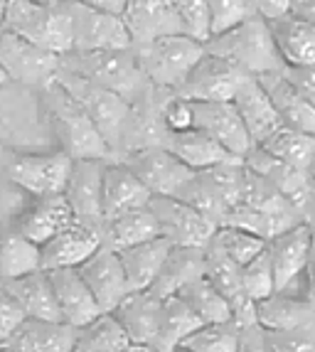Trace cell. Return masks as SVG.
<instances>
[{
    "label": "cell",
    "instance_id": "obj_1",
    "mask_svg": "<svg viewBox=\"0 0 315 352\" xmlns=\"http://www.w3.org/2000/svg\"><path fill=\"white\" fill-rule=\"evenodd\" d=\"M40 106L45 121L57 135L59 148L74 160L84 158H113L111 146L91 121L84 106L54 79L40 89Z\"/></svg>",
    "mask_w": 315,
    "mask_h": 352
},
{
    "label": "cell",
    "instance_id": "obj_2",
    "mask_svg": "<svg viewBox=\"0 0 315 352\" xmlns=\"http://www.w3.org/2000/svg\"><path fill=\"white\" fill-rule=\"evenodd\" d=\"M207 52L219 54L249 74L259 76L286 67L271 35L269 20L261 15H246L232 28L222 30L204 42Z\"/></svg>",
    "mask_w": 315,
    "mask_h": 352
},
{
    "label": "cell",
    "instance_id": "obj_3",
    "mask_svg": "<svg viewBox=\"0 0 315 352\" xmlns=\"http://www.w3.org/2000/svg\"><path fill=\"white\" fill-rule=\"evenodd\" d=\"M62 67L87 76L101 87L111 89L123 99L135 104L148 94L153 84L143 74L133 47L126 50H91V52L62 54Z\"/></svg>",
    "mask_w": 315,
    "mask_h": 352
},
{
    "label": "cell",
    "instance_id": "obj_4",
    "mask_svg": "<svg viewBox=\"0 0 315 352\" xmlns=\"http://www.w3.org/2000/svg\"><path fill=\"white\" fill-rule=\"evenodd\" d=\"M138 65L148 82L165 91H177L207 47L204 42L185 32H168L148 42L133 45Z\"/></svg>",
    "mask_w": 315,
    "mask_h": 352
},
{
    "label": "cell",
    "instance_id": "obj_5",
    "mask_svg": "<svg viewBox=\"0 0 315 352\" xmlns=\"http://www.w3.org/2000/svg\"><path fill=\"white\" fill-rule=\"evenodd\" d=\"M3 28L18 32L50 52H72V20L65 0L35 3V0H8Z\"/></svg>",
    "mask_w": 315,
    "mask_h": 352
},
{
    "label": "cell",
    "instance_id": "obj_6",
    "mask_svg": "<svg viewBox=\"0 0 315 352\" xmlns=\"http://www.w3.org/2000/svg\"><path fill=\"white\" fill-rule=\"evenodd\" d=\"M57 82L84 106V111L91 116L96 129L104 133V138L111 146L113 158H116V151L121 148L123 133H126L131 111H133V104L116 91H111V89L101 87V84L91 82V79L76 74L72 69H65V67H59Z\"/></svg>",
    "mask_w": 315,
    "mask_h": 352
},
{
    "label": "cell",
    "instance_id": "obj_7",
    "mask_svg": "<svg viewBox=\"0 0 315 352\" xmlns=\"http://www.w3.org/2000/svg\"><path fill=\"white\" fill-rule=\"evenodd\" d=\"M74 158L62 148L52 153H8L0 168L6 177L32 197L62 195L69 182Z\"/></svg>",
    "mask_w": 315,
    "mask_h": 352
},
{
    "label": "cell",
    "instance_id": "obj_8",
    "mask_svg": "<svg viewBox=\"0 0 315 352\" xmlns=\"http://www.w3.org/2000/svg\"><path fill=\"white\" fill-rule=\"evenodd\" d=\"M72 20V52L133 47V37L121 12L104 10L82 0H65Z\"/></svg>",
    "mask_w": 315,
    "mask_h": 352
},
{
    "label": "cell",
    "instance_id": "obj_9",
    "mask_svg": "<svg viewBox=\"0 0 315 352\" xmlns=\"http://www.w3.org/2000/svg\"><path fill=\"white\" fill-rule=\"evenodd\" d=\"M0 67L6 69L10 82L42 89L57 79L62 54L50 52L0 25Z\"/></svg>",
    "mask_w": 315,
    "mask_h": 352
},
{
    "label": "cell",
    "instance_id": "obj_10",
    "mask_svg": "<svg viewBox=\"0 0 315 352\" xmlns=\"http://www.w3.org/2000/svg\"><path fill=\"white\" fill-rule=\"evenodd\" d=\"M151 210L155 212L158 222H160L163 236H168L175 247L204 249L219 227L215 219H210L197 207L180 200V197H173V195H153Z\"/></svg>",
    "mask_w": 315,
    "mask_h": 352
},
{
    "label": "cell",
    "instance_id": "obj_11",
    "mask_svg": "<svg viewBox=\"0 0 315 352\" xmlns=\"http://www.w3.org/2000/svg\"><path fill=\"white\" fill-rule=\"evenodd\" d=\"M116 160L129 165L153 195H173L175 197L177 190L195 175L193 168H187L163 143L135 148V151L123 153Z\"/></svg>",
    "mask_w": 315,
    "mask_h": 352
},
{
    "label": "cell",
    "instance_id": "obj_12",
    "mask_svg": "<svg viewBox=\"0 0 315 352\" xmlns=\"http://www.w3.org/2000/svg\"><path fill=\"white\" fill-rule=\"evenodd\" d=\"M246 76L251 74L234 62L219 57V54L204 52L185 82L180 84L177 94L190 101H232V96L237 94V89L241 87Z\"/></svg>",
    "mask_w": 315,
    "mask_h": 352
},
{
    "label": "cell",
    "instance_id": "obj_13",
    "mask_svg": "<svg viewBox=\"0 0 315 352\" xmlns=\"http://www.w3.org/2000/svg\"><path fill=\"white\" fill-rule=\"evenodd\" d=\"M111 158H84L74 160L65 197L69 200L74 217L89 227L99 229L104 236V168Z\"/></svg>",
    "mask_w": 315,
    "mask_h": 352
},
{
    "label": "cell",
    "instance_id": "obj_14",
    "mask_svg": "<svg viewBox=\"0 0 315 352\" xmlns=\"http://www.w3.org/2000/svg\"><path fill=\"white\" fill-rule=\"evenodd\" d=\"M310 244H313V227L308 222L293 224V227L283 229L269 239L266 252H269L271 264H274L276 291L301 294L296 286L305 281Z\"/></svg>",
    "mask_w": 315,
    "mask_h": 352
},
{
    "label": "cell",
    "instance_id": "obj_15",
    "mask_svg": "<svg viewBox=\"0 0 315 352\" xmlns=\"http://www.w3.org/2000/svg\"><path fill=\"white\" fill-rule=\"evenodd\" d=\"M87 286L91 288L94 298L99 300L101 311H113L126 296L131 294V283L126 269L121 264L116 249L101 244L91 256L79 266Z\"/></svg>",
    "mask_w": 315,
    "mask_h": 352
},
{
    "label": "cell",
    "instance_id": "obj_16",
    "mask_svg": "<svg viewBox=\"0 0 315 352\" xmlns=\"http://www.w3.org/2000/svg\"><path fill=\"white\" fill-rule=\"evenodd\" d=\"M257 318L269 333H315V300L308 294L274 291L257 300Z\"/></svg>",
    "mask_w": 315,
    "mask_h": 352
},
{
    "label": "cell",
    "instance_id": "obj_17",
    "mask_svg": "<svg viewBox=\"0 0 315 352\" xmlns=\"http://www.w3.org/2000/svg\"><path fill=\"white\" fill-rule=\"evenodd\" d=\"M195 106V129L210 133L222 143L232 155L244 158L254 146L244 121L232 101H193Z\"/></svg>",
    "mask_w": 315,
    "mask_h": 352
},
{
    "label": "cell",
    "instance_id": "obj_18",
    "mask_svg": "<svg viewBox=\"0 0 315 352\" xmlns=\"http://www.w3.org/2000/svg\"><path fill=\"white\" fill-rule=\"evenodd\" d=\"M101 244L104 236L99 229L74 219L69 227L42 244V269H79Z\"/></svg>",
    "mask_w": 315,
    "mask_h": 352
},
{
    "label": "cell",
    "instance_id": "obj_19",
    "mask_svg": "<svg viewBox=\"0 0 315 352\" xmlns=\"http://www.w3.org/2000/svg\"><path fill=\"white\" fill-rule=\"evenodd\" d=\"M160 311H163V298L146 288V291H131L111 313L121 320L138 350H155Z\"/></svg>",
    "mask_w": 315,
    "mask_h": 352
},
{
    "label": "cell",
    "instance_id": "obj_20",
    "mask_svg": "<svg viewBox=\"0 0 315 352\" xmlns=\"http://www.w3.org/2000/svg\"><path fill=\"white\" fill-rule=\"evenodd\" d=\"M232 104L237 106V111H239L241 121H244L254 143H263L281 126H286L281 121L271 96L266 94V89L261 87V82L254 74L246 76L244 82H241V87L237 89V94L232 96Z\"/></svg>",
    "mask_w": 315,
    "mask_h": 352
},
{
    "label": "cell",
    "instance_id": "obj_21",
    "mask_svg": "<svg viewBox=\"0 0 315 352\" xmlns=\"http://www.w3.org/2000/svg\"><path fill=\"white\" fill-rule=\"evenodd\" d=\"M76 328L65 320L25 318L10 338L6 350L10 352H74Z\"/></svg>",
    "mask_w": 315,
    "mask_h": 352
},
{
    "label": "cell",
    "instance_id": "obj_22",
    "mask_svg": "<svg viewBox=\"0 0 315 352\" xmlns=\"http://www.w3.org/2000/svg\"><path fill=\"white\" fill-rule=\"evenodd\" d=\"M241 160H244V165L249 168V170L259 173V175H263L266 180L274 182L276 188L286 195L293 205H298V210L303 212V202L310 192V185H313L310 170H303V168L283 163V160L271 155V153L263 146H259V143H254Z\"/></svg>",
    "mask_w": 315,
    "mask_h": 352
},
{
    "label": "cell",
    "instance_id": "obj_23",
    "mask_svg": "<svg viewBox=\"0 0 315 352\" xmlns=\"http://www.w3.org/2000/svg\"><path fill=\"white\" fill-rule=\"evenodd\" d=\"M50 278H52L54 296L65 323L82 328L101 313L99 300L94 298L91 288L87 286L79 269H52Z\"/></svg>",
    "mask_w": 315,
    "mask_h": 352
},
{
    "label": "cell",
    "instance_id": "obj_24",
    "mask_svg": "<svg viewBox=\"0 0 315 352\" xmlns=\"http://www.w3.org/2000/svg\"><path fill=\"white\" fill-rule=\"evenodd\" d=\"M153 192L140 182L129 165L111 158L104 168V214L106 219L121 212L151 205Z\"/></svg>",
    "mask_w": 315,
    "mask_h": 352
},
{
    "label": "cell",
    "instance_id": "obj_25",
    "mask_svg": "<svg viewBox=\"0 0 315 352\" xmlns=\"http://www.w3.org/2000/svg\"><path fill=\"white\" fill-rule=\"evenodd\" d=\"M257 79L266 89V94L271 96L283 124L291 129L315 133V106L301 94V89L283 74V69L266 72V74H259Z\"/></svg>",
    "mask_w": 315,
    "mask_h": 352
},
{
    "label": "cell",
    "instance_id": "obj_26",
    "mask_svg": "<svg viewBox=\"0 0 315 352\" xmlns=\"http://www.w3.org/2000/svg\"><path fill=\"white\" fill-rule=\"evenodd\" d=\"M74 210L69 200L62 195H47V197H35V202L28 207L18 217V229L25 236H30L37 244H45L54 234H59L65 227L74 222Z\"/></svg>",
    "mask_w": 315,
    "mask_h": 352
},
{
    "label": "cell",
    "instance_id": "obj_27",
    "mask_svg": "<svg viewBox=\"0 0 315 352\" xmlns=\"http://www.w3.org/2000/svg\"><path fill=\"white\" fill-rule=\"evenodd\" d=\"M121 15L133 37V45L168 32H182L173 10V0H126Z\"/></svg>",
    "mask_w": 315,
    "mask_h": 352
},
{
    "label": "cell",
    "instance_id": "obj_28",
    "mask_svg": "<svg viewBox=\"0 0 315 352\" xmlns=\"http://www.w3.org/2000/svg\"><path fill=\"white\" fill-rule=\"evenodd\" d=\"M163 146L170 148V151L175 153L177 158H180L187 168H193V170H204V168H212V165L237 160V155H232L217 138H212V135L204 133V131L195 129V126L187 131L165 133Z\"/></svg>",
    "mask_w": 315,
    "mask_h": 352
},
{
    "label": "cell",
    "instance_id": "obj_29",
    "mask_svg": "<svg viewBox=\"0 0 315 352\" xmlns=\"http://www.w3.org/2000/svg\"><path fill=\"white\" fill-rule=\"evenodd\" d=\"M173 241L168 236H155V239L140 241L133 247H126L118 252L121 256V264L126 269V276H129L131 291H146L155 283L158 274L163 269L165 258L173 252Z\"/></svg>",
    "mask_w": 315,
    "mask_h": 352
},
{
    "label": "cell",
    "instance_id": "obj_30",
    "mask_svg": "<svg viewBox=\"0 0 315 352\" xmlns=\"http://www.w3.org/2000/svg\"><path fill=\"white\" fill-rule=\"evenodd\" d=\"M271 35L283 62L291 67L315 65V25L291 12L269 20Z\"/></svg>",
    "mask_w": 315,
    "mask_h": 352
},
{
    "label": "cell",
    "instance_id": "obj_31",
    "mask_svg": "<svg viewBox=\"0 0 315 352\" xmlns=\"http://www.w3.org/2000/svg\"><path fill=\"white\" fill-rule=\"evenodd\" d=\"M3 283H6V286L10 288V294L18 298V303L23 305V311L28 318L62 320L50 271L37 269V271H32V274H25V276L10 278V281H3Z\"/></svg>",
    "mask_w": 315,
    "mask_h": 352
},
{
    "label": "cell",
    "instance_id": "obj_32",
    "mask_svg": "<svg viewBox=\"0 0 315 352\" xmlns=\"http://www.w3.org/2000/svg\"><path fill=\"white\" fill-rule=\"evenodd\" d=\"M160 234L163 232H160V222H158L155 212L151 210V205H146L106 219L104 244L121 252V249L133 247V244H140V241L155 239Z\"/></svg>",
    "mask_w": 315,
    "mask_h": 352
},
{
    "label": "cell",
    "instance_id": "obj_33",
    "mask_svg": "<svg viewBox=\"0 0 315 352\" xmlns=\"http://www.w3.org/2000/svg\"><path fill=\"white\" fill-rule=\"evenodd\" d=\"M42 269V247L25 236L18 224L0 229V281L20 278Z\"/></svg>",
    "mask_w": 315,
    "mask_h": 352
},
{
    "label": "cell",
    "instance_id": "obj_34",
    "mask_svg": "<svg viewBox=\"0 0 315 352\" xmlns=\"http://www.w3.org/2000/svg\"><path fill=\"white\" fill-rule=\"evenodd\" d=\"M133 350H138V347L133 345V340L129 338L121 320L111 311H101L87 325L76 328L74 352H133Z\"/></svg>",
    "mask_w": 315,
    "mask_h": 352
},
{
    "label": "cell",
    "instance_id": "obj_35",
    "mask_svg": "<svg viewBox=\"0 0 315 352\" xmlns=\"http://www.w3.org/2000/svg\"><path fill=\"white\" fill-rule=\"evenodd\" d=\"M204 276V249L199 247H173L158 274L151 291L160 298L177 294L185 283Z\"/></svg>",
    "mask_w": 315,
    "mask_h": 352
},
{
    "label": "cell",
    "instance_id": "obj_36",
    "mask_svg": "<svg viewBox=\"0 0 315 352\" xmlns=\"http://www.w3.org/2000/svg\"><path fill=\"white\" fill-rule=\"evenodd\" d=\"M202 325L197 313L187 305V300H182L177 294L165 296L163 298V311H160V328H158V340L155 350L158 352H173L180 347V342L185 338L195 333Z\"/></svg>",
    "mask_w": 315,
    "mask_h": 352
},
{
    "label": "cell",
    "instance_id": "obj_37",
    "mask_svg": "<svg viewBox=\"0 0 315 352\" xmlns=\"http://www.w3.org/2000/svg\"><path fill=\"white\" fill-rule=\"evenodd\" d=\"M177 296L187 300V305L197 313L202 323H229L232 320L229 298L207 276H199L195 281L185 283L177 291Z\"/></svg>",
    "mask_w": 315,
    "mask_h": 352
},
{
    "label": "cell",
    "instance_id": "obj_38",
    "mask_svg": "<svg viewBox=\"0 0 315 352\" xmlns=\"http://www.w3.org/2000/svg\"><path fill=\"white\" fill-rule=\"evenodd\" d=\"M259 146H263L271 155H276L283 163L310 170V163H313L315 155V133L291 129V126H281L274 135H269Z\"/></svg>",
    "mask_w": 315,
    "mask_h": 352
},
{
    "label": "cell",
    "instance_id": "obj_39",
    "mask_svg": "<svg viewBox=\"0 0 315 352\" xmlns=\"http://www.w3.org/2000/svg\"><path fill=\"white\" fill-rule=\"evenodd\" d=\"M204 276L210 278L229 300L234 296L244 294V288H241V266L227 256V252L217 244L215 236L204 247Z\"/></svg>",
    "mask_w": 315,
    "mask_h": 352
},
{
    "label": "cell",
    "instance_id": "obj_40",
    "mask_svg": "<svg viewBox=\"0 0 315 352\" xmlns=\"http://www.w3.org/2000/svg\"><path fill=\"white\" fill-rule=\"evenodd\" d=\"M175 197H180V200L197 207L199 212H204V214H207L210 219H215L217 224H222L229 212L227 200L219 195V190L212 185V180L204 175L202 170H195V175L177 190Z\"/></svg>",
    "mask_w": 315,
    "mask_h": 352
},
{
    "label": "cell",
    "instance_id": "obj_41",
    "mask_svg": "<svg viewBox=\"0 0 315 352\" xmlns=\"http://www.w3.org/2000/svg\"><path fill=\"white\" fill-rule=\"evenodd\" d=\"M177 350L187 352H239V328L229 323H202Z\"/></svg>",
    "mask_w": 315,
    "mask_h": 352
},
{
    "label": "cell",
    "instance_id": "obj_42",
    "mask_svg": "<svg viewBox=\"0 0 315 352\" xmlns=\"http://www.w3.org/2000/svg\"><path fill=\"white\" fill-rule=\"evenodd\" d=\"M215 241L239 266L249 264L251 258L259 256L266 249V244H269V239L259 236L257 232H249L244 227H234V224H219L215 232Z\"/></svg>",
    "mask_w": 315,
    "mask_h": 352
},
{
    "label": "cell",
    "instance_id": "obj_43",
    "mask_svg": "<svg viewBox=\"0 0 315 352\" xmlns=\"http://www.w3.org/2000/svg\"><path fill=\"white\" fill-rule=\"evenodd\" d=\"M241 288L251 300H261L276 291L274 264H271V256L266 249L259 256L251 258L249 264L241 266Z\"/></svg>",
    "mask_w": 315,
    "mask_h": 352
},
{
    "label": "cell",
    "instance_id": "obj_44",
    "mask_svg": "<svg viewBox=\"0 0 315 352\" xmlns=\"http://www.w3.org/2000/svg\"><path fill=\"white\" fill-rule=\"evenodd\" d=\"M173 10L185 35L207 42L212 35V15L207 0H173Z\"/></svg>",
    "mask_w": 315,
    "mask_h": 352
},
{
    "label": "cell",
    "instance_id": "obj_45",
    "mask_svg": "<svg viewBox=\"0 0 315 352\" xmlns=\"http://www.w3.org/2000/svg\"><path fill=\"white\" fill-rule=\"evenodd\" d=\"M160 124L165 133L187 131L195 126V106L190 99H185L177 91H168L160 101Z\"/></svg>",
    "mask_w": 315,
    "mask_h": 352
},
{
    "label": "cell",
    "instance_id": "obj_46",
    "mask_svg": "<svg viewBox=\"0 0 315 352\" xmlns=\"http://www.w3.org/2000/svg\"><path fill=\"white\" fill-rule=\"evenodd\" d=\"M207 3H210V15H212V35L232 28L239 20H244L246 15H251L246 0H207Z\"/></svg>",
    "mask_w": 315,
    "mask_h": 352
},
{
    "label": "cell",
    "instance_id": "obj_47",
    "mask_svg": "<svg viewBox=\"0 0 315 352\" xmlns=\"http://www.w3.org/2000/svg\"><path fill=\"white\" fill-rule=\"evenodd\" d=\"M25 318L28 316H25L23 305L10 294V288L0 281V338H3V342L15 333V328L23 323Z\"/></svg>",
    "mask_w": 315,
    "mask_h": 352
},
{
    "label": "cell",
    "instance_id": "obj_48",
    "mask_svg": "<svg viewBox=\"0 0 315 352\" xmlns=\"http://www.w3.org/2000/svg\"><path fill=\"white\" fill-rule=\"evenodd\" d=\"M283 74L301 89V94L315 106V65H303V67H283Z\"/></svg>",
    "mask_w": 315,
    "mask_h": 352
},
{
    "label": "cell",
    "instance_id": "obj_49",
    "mask_svg": "<svg viewBox=\"0 0 315 352\" xmlns=\"http://www.w3.org/2000/svg\"><path fill=\"white\" fill-rule=\"evenodd\" d=\"M251 15H261L266 20H274L279 15H286L291 0H246Z\"/></svg>",
    "mask_w": 315,
    "mask_h": 352
},
{
    "label": "cell",
    "instance_id": "obj_50",
    "mask_svg": "<svg viewBox=\"0 0 315 352\" xmlns=\"http://www.w3.org/2000/svg\"><path fill=\"white\" fill-rule=\"evenodd\" d=\"M288 12L296 15V18L308 20V23L315 25V0H291Z\"/></svg>",
    "mask_w": 315,
    "mask_h": 352
},
{
    "label": "cell",
    "instance_id": "obj_51",
    "mask_svg": "<svg viewBox=\"0 0 315 352\" xmlns=\"http://www.w3.org/2000/svg\"><path fill=\"white\" fill-rule=\"evenodd\" d=\"M310 227H313V224H310ZM305 286H308V296L315 300V227H313V244H310L308 269H305Z\"/></svg>",
    "mask_w": 315,
    "mask_h": 352
},
{
    "label": "cell",
    "instance_id": "obj_52",
    "mask_svg": "<svg viewBox=\"0 0 315 352\" xmlns=\"http://www.w3.org/2000/svg\"><path fill=\"white\" fill-rule=\"evenodd\" d=\"M303 219L315 227V177H313V185H310L308 197H305V202H303Z\"/></svg>",
    "mask_w": 315,
    "mask_h": 352
},
{
    "label": "cell",
    "instance_id": "obj_53",
    "mask_svg": "<svg viewBox=\"0 0 315 352\" xmlns=\"http://www.w3.org/2000/svg\"><path fill=\"white\" fill-rule=\"evenodd\" d=\"M82 3L104 8V10H111V12H123V6H126V0H82Z\"/></svg>",
    "mask_w": 315,
    "mask_h": 352
},
{
    "label": "cell",
    "instance_id": "obj_54",
    "mask_svg": "<svg viewBox=\"0 0 315 352\" xmlns=\"http://www.w3.org/2000/svg\"><path fill=\"white\" fill-rule=\"evenodd\" d=\"M6 6L8 0H0V25H3V18H6Z\"/></svg>",
    "mask_w": 315,
    "mask_h": 352
},
{
    "label": "cell",
    "instance_id": "obj_55",
    "mask_svg": "<svg viewBox=\"0 0 315 352\" xmlns=\"http://www.w3.org/2000/svg\"><path fill=\"white\" fill-rule=\"evenodd\" d=\"M8 82H10V79H8L6 69H3V67H0V87H3V84H8Z\"/></svg>",
    "mask_w": 315,
    "mask_h": 352
},
{
    "label": "cell",
    "instance_id": "obj_56",
    "mask_svg": "<svg viewBox=\"0 0 315 352\" xmlns=\"http://www.w3.org/2000/svg\"><path fill=\"white\" fill-rule=\"evenodd\" d=\"M310 175L315 177V155H313V163H310Z\"/></svg>",
    "mask_w": 315,
    "mask_h": 352
},
{
    "label": "cell",
    "instance_id": "obj_57",
    "mask_svg": "<svg viewBox=\"0 0 315 352\" xmlns=\"http://www.w3.org/2000/svg\"><path fill=\"white\" fill-rule=\"evenodd\" d=\"M35 3H57V0H35Z\"/></svg>",
    "mask_w": 315,
    "mask_h": 352
},
{
    "label": "cell",
    "instance_id": "obj_58",
    "mask_svg": "<svg viewBox=\"0 0 315 352\" xmlns=\"http://www.w3.org/2000/svg\"><path fill=\"white\" fill-rule=\"evenodd\" d=\"M0 350H6V342H3V338H0Z\"/></svg>",
    "mask_w": 315,
    "mask_h": 352
}]
</instances>
